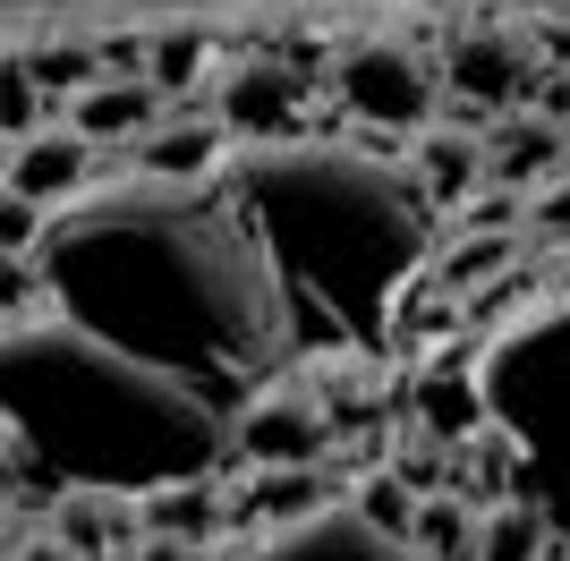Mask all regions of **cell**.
<instances>
[{"label": "cell", "mask_w": 570, "mask_h": 561, "mask_svg": "<svg viewBox=\"0 0 570 561\" xmlns=\"http://www.w3.org/2000/svg\"><path fill=\"white\" fill-rule=\"evenodd\" d=\"M35 264L60 289L77 332L163 366L170 383L205 392L230 417L264 383H282V289L264 273V247L238 213L230 170L205 187H95L43 222Z\"/></svg>", "instance_id": "1"}, {"label": "cell", "mask_w": 570, "mask_h": 561, "mask_svg": "<svg viewBox=\"0 0 570 561\" xmlns=\"http://www.w3.org/2000/svg\"><path fill=\"white\" fill-rule=\"evenodd\" d=\"M409 145L357 128L350 145H238L230 187L264 247V273L282 289L289 357H375L401 324V298L434 273L443 238Z\"/></svg>", "instance_id": "2"}, {"label": "cell", "mask_w": 570, "mask_h": 561, "mask_svg": "<svg viewBox=\"0 0 570 561\" xmlns=\"http://www.w3.org/2000/svg\"><path fill=\"white\" fill-rule=\"evenodd\" d=\"M0 434H9V468L51 476V493H154L179 476L247 468L230 443V409L77 324L0 332Z\"/></svg>", "instance_id": "3"}, {"label": "cell", "mask_w": 570, "mask_h": 561, "mask_svg": "<svg viewBox=\"0 0 570 561\" xmlns=\"http://www.w3.org/2000/svg\"><path fill=\"white\" fill-rule=\"evenodd\" d=\"M485 425L511 451V493L570 502V289H546L520 324L476 332Z\"/></svg>", "instance_id": "4"}, {"label": "cell", "mask_w": 570, "mask_h": 561, "mask_svg": "<svg viewBox=\"0 0 570 561\" xmlns=\"http://www.w3.org/2000/svg\"><path fill=\"white\" fill-rule=\"evenodd\" d=\"M333 102L357 119V128H383V137H426L443 86H434V69H426L409 43H392V35H357V43L333 60Z\"/></svg>", "instance_id": "5"}, {"label": "cell", "mask_w": 570, "mask_h": 561, "mask_svg": "<svg viewBox=\"0 0 570 561\" xmlns=\"http://www.w3.org/2000/svg\"><path fill=\"white\" fill-rule=\"evenodd\" d=\"M214 119L238 145H298V137H315V86L289 60H222Z\"/></svg>", "instance_id": "6"}, {"label": "cell", "mask_w": 570, "mask_h": 561, "mask_svg": "<svg viewBox=\"0 0 570 561\" xmlns=\"http://www.w3.org/2000/svg\"><path fill=\"white\" fill-rule=\"evenodd\" d=\"M230 443H238L247 468H324L333 443H341V425L307 383H264V392L230 417Z\"/></svg>", "instance_id": "7"}, {"label": "cell", "mask_w": 570, "mask_h": 561, "mask_svg": "<svg viewBox=\"0 0 570 561\" xmlns=\"http://www.w3.org/2000/svg\"><path fill=\"white\" fill-rule=\"evenodd\" d=\"M95 137H77L69 119H43L35 137H9L0 154V196H18V205L51 213V205H77V196H95Z\"/></svg>", "instance_id": "8"}, {"label": "cell", "mask_w": 570, "mask_h": 561, "mask_svg": "<svg viewBox=\"0 0 570 561\" xmlns=\"http://www.w3.org/2000/svg\"><path fill=\"white\" fill-rule=\"evenodd\" d=\"M238 561H426L409 537H383L357 502H333V511L298 519V528H273V537H247Z\"/></svg>", "instance_id": "9"}, {"label": "cell", "mask_w": 570, "mask_h": 561, "mask_svg": "<svg viewBox=\"0 0 570 561\" xmlns=\"http://www.w3.org/2000/svg\"><path fill=\"white\" fill-rule=\"evenodd\" d=\"M528 77H537V51H528V35H511V26H469V35H452V51H443V86H452L460 102H476V111H520Z\"/></svg>", "instance_id": "10"}, {"label": "cell", "mask_w": 570, "mask_h": 561, "mask_svg": "<svg viewBox=\"0 0 570 561\" xmlns=\"http://www.w3.org/2000/svg\"><path fill=\"white\" fill-rule=\"evenodd\" d=\"M51 537L77 561H128L145 544V502L111 485H69V493H51Z\"/></svg>", "instance_id": "11"}, {"label": "cell", "mask_w": 570, "mask_h": 561, "mask_svg": "<svg viewBox=\"0 0 570 561\" xmlns=\"http://www.w3.org/2000/svg\"><path fill=\"white\" fill-rule=\"evenodd\" d=\"M485 163H494V179L502 187H553L570 170V119H553V111H494L485 119Z\"/></svg>", "instance_id": "12"}, {"label": "cell", "mask_w": 570, "mask_h": 561, "mask_svg": "<svg viewBox=\"0 0 570 561\" xmlns=\"http://www.w3.org/2000/svg\"><path fill=\"white\" fill-rule=\"evenodd\" d=\"M230 128H222L214 111H179V119H163L154 137L137 145V179H170V187H205V179H222L230 170Z\"/></svg>", "instance_id": "13"}, {"label": "cell", "mask_w": 570, "mask_h": 561, "mask_svg": "<svg viewBox=\"0 0 570 561\" xmlns=\"http://www.w3.org/2000/svg\"><path fill=\"white\" fill-rule=\"evenodd\" d=\"M163 119H170V94L154 86V77H128V69H111L102 86H86L69 102V128L95 137V145H145Z\"/></svg>", "instance_id": "14"}, {"label": "cell", "mask_w": 570, "mask_h": 561, "mask_svg": "<svg viewBox=\"0 0 570 561\" xmlns=\"http://www.w3.org/2000/svg\"><path fill=\"white\" fill-rule=\"evenodd\" d=\"M409 170H417V187H426L434 213H460L476 187L494 179L485 128H426V137H409Z\"/></svg>", "instance_id": "15"}, {"label": "cell", "mask_w": 570, "mask_h": 561, "mask_svg": "<svg viewBox=\"0 0 570 561\" xmlns=\"http://www.w3.org/2000/svg\"><path fill=\"white\" fill-rule=\"evenodd\" d=\"M520 238L528 230H443L434 289H443V298H476L485 280H511L520 273Z\"/></svg>", "instance_id": "16"}, {"label": "cell", "mask_w": 570, "mask_h": 561, "mask_svg": "<svg viewBox=\"0 0 570 561\" xmlns=\"http://www.w3.org/2000/svg\"><path fill=\"white\" fill-rule=\"evenodd\" d=\"M546 553H553V511L537 493H502L476 519V561H546Z\"/></svg>", "instance_id": "17"}, {"label": "cell", "mask_w": 570, "mask_h": 561, "mask_svg": "<svg viewBox=\"0 0 570 561\" xmlns=\"http://www.w3.org/2000/svg\"><path fill=\"white\" fill-rule=\"evenodd\" d=\"M26 51V69H35V86L43 94H86V86H102L111 77V51L102 43H86V35H43V43H18Z\"/></svg>", "instance_id": "18"}, {"label": "cell", "mask_w": 570, "mask_h": 561, "mask_svg": "<svg viewBox=\"0 0 570 561\" xmlns=\"http://www.w3.org/2000/svg\"><path fill=\"white\" fill-rule=\"evenodd\" d=\"M476 502H460V493H426L417 502V528H409V544L426 561H476Z\"/></svg>", "instance_id": "19"}, {"label": "cell", "mask_w": 570, "mask_h": 561, "mask_svg": "<svg viewBox=\"0 0 570 561\" xmlns=\"http://www.w3.org/2000/svg\"><path fill=\"white\" fill-rule=\"evenodd\" d=\"M205 69H222L205 35H154V43H145V77H154L163 94H188V86H205Z\"/></svg>", "instance_id": "20"}, {"label": "cell", "mask_w": 570, "mask_h": 561, "mask_svg": "<svg viewBox=\"0 0 570 561\" xmlns=\"http://www.w3.org/2000/svg\"><path fill=\"white\" fill-rule=\"evenodd\" d=\"M350 502H357L366 519H375L383 537H409V528H417V502H426V493H417V485L401 476V468H392V476H366V485H350Z\"/></svg>", "instance_id": "21"}, {"label": "cell", "mask_w": 570, "mask_h": 561, "mask_svg": "<svg viewBox=\"0 0 570 561\" xmlns=\"http://www.w3.org/2000/svg\"><path fill=\"white\" fill-rule=\"evenodd\" d=\"M528 238H537V247H570V170L528 196Z\"/></svg>", "instance_id": "22"}]
</instances>
